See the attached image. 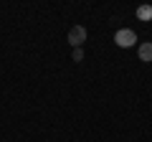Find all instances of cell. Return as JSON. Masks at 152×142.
I'll return each mask as SVG.
<instances>
[{"label":"cell","mask_w":152,"mask_h":142,"mask_svg":"<svg viewBox=\"0 0 152 142\" xmlns=\"http://www.w3.org/2000/svg\"><path fill=\"white\" fill-rule=\"evenodd\" d=\"M114 43L119 46V48H132L137 43V33L132 28H119V31L114 33Z\"/></svg>","instance_id":"6da1fadb"},{"label":"cell","mask_w":152,"mask_h":142,"mask_svg":"<svg viewBox=\"0 0 152 142\" xmlns=\"http://www.w3.org/2000/svg\"><path fill=\"white\" fill-rule=\"evenodd\" d=\"M84 41H86V28H84V26H74L69 31V43L74 46V48H81Z\"/></svg>","instance_id":"7a4b0ae2"},{"label":"cell","mask_w":152,"mask_h":142,"mask_svg":"<svg viewBox=\"0 0 152 142\" xmlns=\"http://www.w3.org/2000/svg\"><path fill=\"white\" fill-rule=\"evenodd\" d=\"M137 53H140V61H145V64H150V61H152V43H140V48H137Z\"/></svg>","instance_id":"3957f363"},{"label":"cell","mask_w":152,"mask_h":142,"mask_svg":"<svg viewBox=\"0 0 152 142\" xmlns=\"http://www.w3.org/2000/svg\"><path fill=\"white\" fill-rule=\"evenodd\" d=\"M137 18L140 20H152V5H140L137 8Z\"/></svg>","instance_id":"277c9868"},{"label":"cell","mask_w":152,"mask_h":142,"mask_svg":"<svg viewBox=\"0 0 152 142\" xmlns=\"http://www.w3.org/2000/svg\"><path fill=\"white\" fill-rule=\"evenodd\" d=\"M71 59H74L76 64H79V61H84V51H81V48H74V53H71Z\"/></svg>","instance_id":"5b68a950"}]
</instances>
